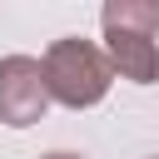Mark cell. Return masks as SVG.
<instances>
[{
  "label": "cell",
  "instance_id": "1",
  "mask_svg": "<svg viewBox=\"0 0 159 159\" xmlns=\"http://www.w3.org/2000/svg\"><path fill=\"white\" fill-rule=\"evenodd\" d=\"M45 65V84H50V99L60 109H94L109 84H114V65L104 55V45L94 40H80V35H60L45 45L40 55Z\"/></svg>",
  "mask_w": 159,
  "mask_h": 159
},
{
  "label": "cell",
  "instance_id": "2",
  "mask_svg": "<svg viewBox=\"0 0 159 159\" xmlns=\"http://www.w3.org/2000/svg\"><path fill=\"white\" fill-rule=\"evenodd\" d=\"M50 84L45 65L35 55H0V124L5 129H30L50 109Z\"/></svg>",
  "mask_w": 159,
  "mask_h": 159
},
{
  "label": "cell",
  "instance_id": "3",
  "mask_svg": "<svg viewBox=\"0 0 159 159\" xmlns=\"http://www.w3.org/2000/svg\"><path fill=\"white\" fill-rule=\"evenodd\" d=\"M99 30H104V55H109V65H114V80L159 84V40H154V35L114 30V25H99Z\"/></svg>",
  "mask_w": 159,
  "mask_h": 159
},
{
  "label": "cell",
  "instance_id": "4",
  "mask_svg": "<svg viewBox=\"0 0 159 159\" xmlns=\"http://www.w3.org/2000/svg\"><path fill=\"white\" fill-rule=\"evenodd\" d=\"M99 25L139 30V35H154V40H159V0H104Z\"/></svg>",
  "mask_w": 159,
  "mask_h": 159
},
{
  "label": "cell",
  "instance_id": "5",
  "mask_svg": "<svg viewBox=\"0 0 159 159\" xmlns=\"http://www.w3.org/2000/svg\"><path fill=\"white\" fill-rule=\"evenodd\" d=\"M40 159H84V154H75V149H50V154H40Z\"/></svg>",
  "mask_w": 159,
  "mask_h": 159
}]
</instances>
